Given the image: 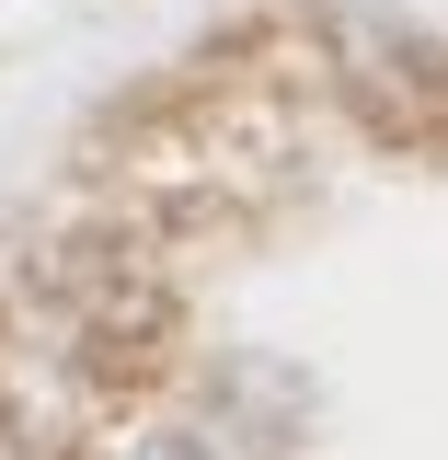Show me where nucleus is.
<instances>
[{"mask_svg":"<svg viewBox=\"0 0 448 460\" xmlns=\"http://www.w3.org/2000/svg\"><path fill=\"white\" fill-rule=\"evenodd\" d=\"M127 460H219V449H207V438H138Z\"/></svg>","mask_w":448,"mask_h":460,"instance_id":"nucleus-1","label":"nucleus"}]
</instances>
